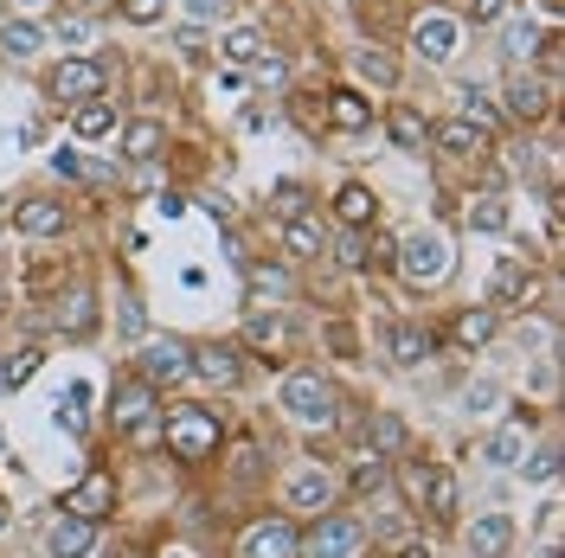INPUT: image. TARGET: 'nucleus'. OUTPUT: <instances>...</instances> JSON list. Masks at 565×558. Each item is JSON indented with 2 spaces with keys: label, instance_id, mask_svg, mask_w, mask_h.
<instances>
[{
  "label": "nucleus",
  "instance_id": "f257e3e1",
  "mask_svg": "<svg viewBox=\"0 0 565 558\" xmlns=\"http://www.w3.org/2000/svg\"><path fill=\"white\" fill-rule=\"evenodd\" d=\"M161 443H168V455L174 462H212L218 455V443H225V418L212 411V405H168L161 411Z\"/></svg>",
  "mask_w": 565,
  "mask_h": 558
},
{
  "label": "nucleus",
  "instance_id": "f03ea898",
  "mask_svg": "<svg viewBox=\"0 0 565 558\" xmlns=\"http://www.w3.org/2000/svg\"><path fill=\"white\" fill-rule=\"evenodd\" d=\"M366 546V526L353 514H316L309 533H296V558H360Z\"/></svg>",
  "mask_w": 565,
  "mask_h": 558
},
{
  "label": "nucleus",
  "instance_id": "7ed1b4c3",
  "mask_svg": "<svg viewBox=\"0 0 565 558\" xmlns=\"http://www.w3.org/2000/svg\"><path fill=\"white\" fill-rule=\"evenodd\" d=\"M282 411L296 423H334V385L321 366H296L289 379H282Z\"/></svg>",
  "mask_w": 565,
  "mask_h": 558
},
{
  "label": "nucleus",
  "instance_id": "20e7f679",
  "mask_svg": "<svg viewBox=\"0 0 565 558\" xmlns=\"http://www.w3.org/2000/svg\"><path fill=\"white\" fill-rule=\"evenodd\" d=\"M392 270H405L412 289H437V282L450 277V245H444L437 232H418V238H405V245H398Z\"/></svg>",
  "mask_w": 565,
  "mask_h": 558
},
{
  "label": "nucleus",
  "instance_id": "39448f33",
  "mask_svg": "<svg viewBox=\"0 0 565 558\" xmlns=\"http://www.w3.org/2000/svg\"><path fill=\"white\" fill-rule=\"evenodd\" d=\"M45 90H52L58 104H71V109L97 104V97L109 90V65H104V58H65V65L45 77Z\"/></svg>",
  "mask_w": 565,
  "mask_h": 558
},
{
  "label": "nucleus",
  "instance_id": "423d86ee",
  "mask_svg": "<svg viewBox=\"0 0 565 558\" xmlns=\"http://www.w3.org/2000/svg\"><path fill=\"white\" fill-rule=\"evenodd\" d=\"M186 379H206L218 391H232V385L245 379V347L238 341H200V347H186Z\"/></svg>",
  "mask_w": 565,
  "mask_h": 558
},
{
  "label": "nucleus",
  "instance_id": "0eeeda50",
  "mask_svg": "<svg viewBox=\"0 0 565 558\" xmlns=\"http://www.w3.org/2000/svg\"><path fill=\"white\" fill-rule=\"evenodd\" d=\"M186 347L193 341H180V334H154V341H141V353H136V379L141 385H180L186 379Z\"/></svg>",
  "mask_w": 565,
  "mask_h": 558
},
{
  "label": "nucleus",
  "instance_id": "6e6552de",
  "mask_svg": "<svg viewBox=\"0 0 565 558\" xmlns=\"http://www.w3.org/2000/svg\"><path fill=\"white\" fill-rule=\"evenodd\" d=\"M238 558H296V526L282 514H264L238 533Z\"/></svg>",
  "mask_w": 565,
  "mask_h": 558
},
{
  "label": "nucleus",
  "instance_id": "1a4fd4ad",
  "mask_svg": "<svg viewBox=\"0 0 565 558\" xmlns=\"http://www.w3.org/2000/svg\"><path fill=\"white\" fill-rule=\"evenodd\" d=\"M501 104H508V122H546L553 116V84L546 77H508V90H501Z\"/></svg>",
  "mask_w": 565,
  "mask_h": 558
},
{
  "label": "nucleus",
  "instance_id": "9d476101",
  "mask_svg": "<svg viewBox=\"0 0 565 558\" xmlns=\"http://www.w3.org/2000/svg\"><path fill=\"white\" fill-rule=\"evenodd\" d=\"M65 514L109 521V514H116V475H109V469H84V482L65 494Z\"/></svg>",
  "mask_w": 565,
  "mask_h": 558
},
{
  "label": "nucleus",
  "instance_id": "9b49d317",
  "mask_svg": "<svg viewBox=\"0 0 565 558\" xmlns=\"http://www.w3.org/2000/svg\"><path fill=\"white\" fill-rule=\"evenodd\" d=\"M430 141H437L450 161H476V168H482V161L494 154V141L482 136V129H469L462 116H450V122H430Z\"/></svg>",
  "mask_w": 565,
  "mask_h": 558
},
{
  "label": "nucleus",
  "instance_id": "f8f14e48",
  "mask_svg": "<svg viewBox=\"0 0 565 558\" xmlns=\"http://www.w3.org/2000/svg\"><path fill=\"white\" fill-rule=\"evenodd\" d=\"M13 225H20L26 238H58V232L71 225V206L65 200H52V193H33V200L13 206Z\"/></svg>",
  "mask_w": 565,
  "mask_h": 558
},
{
  "label": "nucleus",
  "instance_id": "ddd939ff",
  "mask_svg": "<svg viewBox=\"0 0 565 558\" xmlns=\"http://www.w3.org/2000/svg\"><path fill=\"white\" fill-rule=\"evenodd\" d=\"M154 411H161V398H154V385H141L136 373H129L122 385H109V423H116V430L154 418Z\"/></svg>",
  "mask_w": 565,
  "mask_h": 558
},
{
  "label": "nucleus",
  "instance_id": "4468645a",
  "mask_svg": "<svg viewBox=\"0 0 565 558\" xmlns=\"http://www.w3.org/2000/svg\"><path fill=\"white\" fill-rule=\"evenodd\" d=\"M527 296H533V264L527 257H501L489 282V309H527Z\"/></svg>",
  "mask_w": 565,
  "mask_h": 558
},
{
  "label": "nucleus",
  "instance_id": "2eb2a0df",
  "mask_svg": "<svg viewBox=\"0 0 565 558\" xmlns=\"http://www.w3.org/2000/svg\"><path fill=\"white\" fill-rule=\"evenodd\" d=\"M289 507H296V514H328V507H334V475H328V469H321V462H309V469H296V475H289Z\"/></svg>",
  "mask_w": 565,
  "mask_h": 558
},
{
  "label": "nucleus",
  "instance_id": "dca6fc26",
  "mask_svg": "<svg viewBox=\"0 0 565 558\" xmlns=\"http://www.w3.org/2000/svg\"><path fill=\"white\" fill-rule=\"evenodd\" d=\"M462 546L476 558H508V546H514V521L508 514H476V521L462 526Z\"/></svg>",
  "mask_w": 565,
  "mask_h": 558
},
{
  "label": "nucleus",
  "instance_id": "f3484780",
  "mask_svg": "<svg viewBox=\"0 0 565 558\" xmlns=\"http://www.w3.org/2000/svg\"><path fill=\"white\" fill-rule=\"evenodd\" d=\"M52 328H58V334H71V341H84V334L97 328V296H90L84 282H71V296H58V302H52Z\"/></svg>",
  "mask_w": 565,
  "mask_h": 558
},
{
  "label": "nucleus",
  "instance_id": "a211bd4d",
  "mask_svg": "<svg viewBox=\"0 0 565 558\" xmlns=\"http://www.w3.org/2000/svg\"><path fill=\"white\" fill-rule=\"evenodd\" d=\"M334 218H341L348 232H366V225H380V193H373L366 180H348V186L334 193Z\"/></svg>",
  "mask_w": 565,
  "mask_h": 558
},
{
  "label": "nucleus",
  "instance_id": "6ab92c4d",
  "mask_svg": "<svg viewBox=\"0 0 565 558\" xmlns=\"http://www.w3.org/2000/svg\"><path fill=\"white\" fill-rule=\"evenodd\" d=\"M373 116H380V109L366 104L360 90H334V97H328V109H321V122H328V129H341V136H360V129H373Z\"/></svg>",
  "mask_w": 565,
  "mask_h": 558
},
{
  "label": "nucleus",
  "instance_id": "aec40b11",
  "mask_svg": "<svg viewBox=\"0 0 565 558\" xmlns=\"http://www.w3.org/2000/svg\"><path fill=\"white\" fill-rule=\"evenodd\" d=\"M90 546H97V521H84V514H65V521L45 533V552L52 558H84Z\"/></svg>",
  "mask_w": 565,
  "mask_h": 558
},
{
  "label": "nucleus",
  "instance_id": "412c9836",
  "mask_svg": "<svg viewBox=\"0 0 565 558\" xmlns=\"http://www.w3.org/2000/svg\"><path fill=\"white\" fill-rule=\"evenodd\" d=\"M282 250H289L296 264H316L321 250H328V232H321V218H309V212L282 218Z\"/></svg>",
  "mask_w": 565,
  "mask_h": 558
},
{
  "label": "nucleus",
  "instance_id": "4be33fe9",
  "mask_svg": "<svg viewBox=\"0 0 565 558\" xmlns=\"http://www.w3.org/2000/svg\"><path fill=\"white\" fill-rule=\"evenodd\" d=\"M457 39H462V26L457 20H444V13H424L418 26H412V45H418L424 58H437V65L457 52Z\"/></svg>",
  "mask_w": 565,
  "mask_h": 558
},
{
  "label": "nucleus",
  "instance_id": "5701e85b",
  "mask_svg": "<svg viewBox=\"0 0 565 558\" xmlns=\"http://www.w3.org/2000/svg\"><path fill=\"white\" fill-rule=\"evenodd\" d=\"M386 347H392V360H398V366H424V360H430V347H437V334H430L424 321H392Z\"/></svg>",
  "mask_w": 565,
  "mask_h": 558
},
{
  "label": "nucleus",
  "instance_id": "b1692460",
  "mask_svg": "<svg viewBox=\"0 0 565 558\" xmlns=\"http://www.w3.org/2000/svg\"><path fill=\"white\" fill-rule=\"evenodd\" d=\"M527 430H533V411H514L508 430H494L489 437V462L494 469H521V455H527Z\"/></svg>",
  "mask_w": 565,
  "mask_h": 558
},
{
  "label": "nucleus",
  "instance_id": "393cba45",
  "mask_svg": "<svg viewBox=\"0 0 565 558\" xmlns=\"http://www.w3.org/2000/svg\"><path fill=\"white\" fill-rule=\"evenodd\" d=\"M457 116H462V122H469V129H482V136H489L494 141V129H501V109H494V97H489V90H482V84H462V90H457Z\"/></svg>",
  "mask_w": 565,
  "mask_h": 558
},
{
  "label": "nucleus",
  "instance_id": "a878e982",
  "mask_svg": "<svg viewBox=\"0 0 565 558\" xmlns=\"http://www.w3.org/2000/svg\"><path fill=\"white\" fill-rule=\"evenodd\" d=\"M386 136L405 148V154H418L424 141H430V122H424V109H412V104H392V116H386Z\"/></svg>",
  "mask_w": 565,
  "mask_h": 558
},
{
  "label": "nucleus",
  "instance_id": "bb28decb",
  "mask_svg": "<svg viewBox=\"0 0 565 558\" xmlns=\"http://www.w3.org/2000/svg\"><path fill=\"white\" fill-rule=\"evenodd\" d=\"M494 328H501V309H462L450 321V334H457V347H489Z\"/></svg>",
  "mask_w": 565,
  "mask_h": 558
},
{
  "label": "nucleus",
  "instance_id": "cd10ccee",
  "mask_svg": "<svg viewBox=\"0 0 565 558\" xmlns=\"http://www.w3.org/2000/svg\"><path fill=\"white\" fill-rule=\"evenodd\" d=\"M353 71H360L366 84H380V90L398 84V58H392L386 45H360V52H353Z\"/></svg>",
  "mask_w": 565,
  "mask_h": 558
},
{
  "label": "nucleus",
  "instance_id": "c85d7f7f",
  "mask_svg": "<svg viewBox=\"0 0 565 558\" xmlns=\"http://www.w3.org/2000/svg\"><path fill=\"white\" fill-rule=\"evenodd\" d=\"M161 148H168V129L161 122H129L122 129V154L129 161H161Z\"/></svg>",
  "mask_w": 565,
  "mask_h": 558
},
{
  "label": "nucleus",
  "instance_id": "c756f323",
  "mask_svg": "<svg viewBox=\"0 0 565 558\" xmlns=\"http://www.w3.org/2000/svg\"><path fill=\"white\" fill-rule=\"evenodd\" d=\"M116 129V104L109 97H97V104H77L71 109V136H84V141H97Z\"/></svg>",
  "mask_w": 565,
  "mask_h": 558
},
{
  "label": "nucleus",
  "instance_id": "7c9ffc66",
  "mask_svg": "<svg viewBox=\"0 0 565 558\" xmlns=\"http://www.w3.org/2000/svg\"><path fill=\"white\" fill-rule=\"evenodd\" d=\"M348 489H353V494H380V489H392V462L366 450V455H360V462L348 469Z\"/></svg>",
  "mask_w": 565,
  "mask_h": 558
},
{
  "label": "nucleus",
  "instance_id": "2f4dec72",
  "mask_svg": "<svg viewBox=\"0 0 565 558\" xmlns=\"http://www.w3.org/2000/svg\"><path fill=\"white\" fill-rule=\"evenodd\" d=\"M457 475H450V469H430V489H424V501L418 507H430V514H437V521H457Z\"/></svg>",
  "mask_w": 565,
  "mask_h": 558
},
{
  "label": "nucleus",
  "instance_id": "473e14b6",
  "mask_svg": "<svg viewBox=\"0 0 565 558\" xmlns=\"http://www.w3.org/2000/svg\"><path fill=\"white\" fill-rule=\"evenodd\" d=\"M282 341H289V321H282L277 309H270V314H250V321H245V347L264 353V347H282Z\"/></svg>",
  "mask_w": 565,
  "mask_h": 558
},
{
  "label": "nucleus",
  "instance_id": "72a5a7b5",
  "mask_svg": "<svg viewBox=\"0 0 565 558\" xmlns=\"http://www.w3.org/2000/svg\"><path fill=\"white\" fill-rule=\"evenodd\" d=\"M469 232H508V200L501 193H476L469 200Z\"/></svg>",
  "mask_w": 565,
  "mask_h": 558
},
{
  "label": "nucleus",
  "instance_id": "f704fd0d",
  "mask_svg": "<svg viewBox=\"0 0 565 558\" xmlns=\"http://www.w3.org/2000/svg\"><path fill=\"white\" fill-rule=\"evenodd\" d=\"M0 45H7L13 58H33L39 45H45V33H39L33 20H0Z\"/></svg>",
  "mask_w": 565,
  "mask_h": 558
},
{
  "label": "nucleus",
  "instance_id": "c9c22d12",
  "mask_svg": "<svg viewBox=\"0 0 565 558\" xmlns=\"http://www.w3.org/2000/svg\"><path fill=\"white\" fill-rule=\"evenodd\" d=\"M366 443H373V455H386L392 462V450H405V423L392 418V411H380V418L366 423Z\"/></svg>",
  "mask_w": 565,
  "mask_h": 558
},
{
  "label": "nucleus",
  "instance_id": "e433bc0d",
  "mask_svg": "<svg viewBox=\"0 0 565 558\" xmlns=\"http://www.w3.org/2000/svg\"><path fill=\"white\" fill-rule=\"evenodd\" d=\"M218 52H225L232 65H250V58H264V33H257V26H232Z\"/></svg>",
  "mask_w": 565,
  "mask_h": 558
},
{
  "label": "nucleus",
  "instance_id": "4c0bfd02",
  "mask_svg": "<svg viewBox=\"0 0 565 558\" xmlns=\"http://www.w3.org/2000/svg\"><path fill=\"white\" fill-rule=\"evenodd\" d=\"M0 373H7V391H13V385H26L39 373V347H20V353H7V360H0Z\"/></svg>",
  "mask_w": 565,
  "mask_h": 558
},
{
  "label": "nucleus",
  "instance_id": "58836bf2",
  "mask_svg": "<svg viewBox=\"0 0 565 558\" xmlns=\"http://www.w3.org/2000/svg\"><path fill=\"white\" fill-rule=\"evenodd\" d=\"M116 13H122L129 26H154V20L168 13V0H116Z\"/></svg>",
  "mask_w": 565,
  "mask_h": 558
},
{
  "label": "nucleus",
  "instance_id": "ea45409f",
  "mask_svg": "<svg viewBox=\"0 0 565 558\" xmlns=\"http://www.w3.org/2000/svg\"><path fill=\"white\" fill-rule=\"evenodd\" d=\"M392 257H398V238L373 232V238H366V270H392Z\"/></svg>",
  "mask_w": 565,
  "mask_h": 558
},
{
  "label": "nucleus",
  "instance_id": "a19ab883",
  "mask_svg": "<svg viewBox=\"0 0 565 558\" xmlns=\"http://www.w3.org/2000/svg\"><path fill=\"white\" fill-rule=\"evenodd\" d=\"M334 250H341L334 264H348V270H366V238H360V232H341V238H334Z\"/></svg>",
  "mask_w": 565,
  "mask_h": 558
},
{
  "label": "nucleus",
  "instance_id": "79ce46f5",
  "mask_svg": "<svg viewBox=\"0 0 565 558\" xmlns=\"http://www.w3.org/2000/svg\"><path fill=\"white\" fill-rule=\"evenodd\" d=\"M122 437H129L136 450H161V411H154V418H141V423H129Z\"/></svg>",
  "mask_w": 565,
  "mask_h": 558
},
{
  "label": "nucleus",
  "instance_id": "37998d69",
  "mask_svg": "<svg viewBox=\"0 0 565 558\" xmlns=\"http://www.w3.org/2000/svg\"><path fill=\"white\" fill-rule=\"evenodd\" d=\"M533 45L546 52V39L533 33V26H514V33H508V58H533Z\"/></svg>",
  "mask_w": 565,
  "mask_h": 558
},
{
  "label": "nucleus",
  "instance_id": "c03bdc74",
  "mask_svg": "<svg viewBox=\"0 0 565 558\" xmlns=\"http://www.w3.org/2000/svg\"><path fill=\"white\" fill-rule=\"evenodd\" d=\"M430 469H437V462H405V494H412V501H424V489H430Z\"/></svg>",
  "mask_w": 565,
  "mask_h": 558
},
{
  "label": "nucleus",
  "instance_id": "a18cd8bd",
  "mask_svg": "<svg viewBox=\"0 0 565 558\" xmlns=\"http://www.w3.org/2000/svg\"><path fill=\"white\" fill-rule=\"evenodd\" d=\"M250 65H257V84H282V77H289V65H282L277 52H264V58H250Z\"/></svg>",
  "mask_w": 565,
  "mask_h": 558
},
{
  "label": "nucleus",
  "instance_id": "49530a36",
  "mask_svg": "<svg viewBox=\"0 0 565 558\" xmlns=\"http://www.w3.org/2000/svg\"><path fill=\"white\" fill-rule=\"evenodd\" d=\"M302 200H309L302 186H277V218H296V212H309Z\"/></svg>",
  "mask_w": 565,
  "mask_h": 558
},
{
  "label": "nucleus",
  "instance_id": "de8ad7c7",
  "mask_svg": "<svg viewBox=\"0 0 565 558\" xmlns=\"http://www.w3.org/2000/svg\"><path fill=\"white\" fill-rule=\"evenodd\" d=\"M501 13H508V0H469V20H476V26H494Z\"/></svg>",
  "mask_w": 565,
  "mask_h": 558
},
{
  "label": "nucleus",
  "instance_id": "09e8293b",
  "mask_svg": "<svg viewBox=\"0 0 565 558\" xmlns=\"http://www.w3.org/2000/svg\"><path fill=\"white\" fill-rule=\"evenodd\" d=\"M174 45L186 52V58H200V52H206V33H200V26H180V33H174Z\"/></svg>",
  "mask_w": 565,
  "mask_h": 558
},
{
  "label": "nucleus",
  "instance_id": "8fccbe9b",
  "mask_svg": "<svg viewBox=\"0 0 565 558\" xmlns=\"http://www.w3.org/2000/svg\"><path fill=\"white\" fill-rule=\"evenodd\" d=\"M193 13H200V20H225V13H232V0H193Z\"/></svg>",
  "mask_w": 565,
  "mask_h": 558
},
{
  "label": "nucleus",
  "instance_id": "3c124183",
  "mask_svg": "<svg viewBox=\"0 0 565 558\" xmlns=\"http://www.w3.org/2000/svg\"><path fill=\"white\" fill-rule=\"evenodd\" d=\"M52 168H58V174H65V180H77V174H84V161H77V154H65V148L52 154Z\"/></svg>",
  "mask_w": 565,
  "mask_h": 558
},
{
  "label": "nucleus",
  "instance_id": "603ef678",
  "mask_svg": "<svg viewBox=\"0 0 565 558\" xmlns=\"http://www.w3.org/2000/svg\"><path fill=\"white\" fill-rule=\"evenodd\" d=\"M58 33H65L71 45H84V39H90V20H58Z\"/></svg>",
  "mask_w": 565,
  "mask_h": 558
},
{
  "label": "nucleus",
  "instance_id": "864d4df0",
  "mask_svg": "<svg viewBox=\"0 0 565 558\" xmlns=\"http://www.w3.org/2000/svg\"><path fill=\"white\" fill-rule=\"evenodd\" d=\"M553 469H559V455H553V450H546V455H533V462H527V475H540V482H546Z\"/></svg>",
  "mask_w": 565,
  "mask_h": 558
},
{
  "label": "nucleus",
  "instance_id": "5fc2aeb1",
  "mask_svg": "<svg viewBox=\"0 0 565 558\" xmlns=\"http://www.w3.org/2000/svg\"><path fill=\"white\" fill-rule=\"evenodd\" d=\"M398 558H430V546H398Z\"/></svg>",
  "mask_w": 565,
  "mask_h": 558
},
{
  "label": "nucleus",
  "instance_id": "6e6d98bb",
  "mask_svg": "<svg viewBox=\"0 0 565 558\" xmlns=\"http://www.w3.org/2000/svg\"><path fill=\"white\" fill-rule=\"evenodd\" d=\"M540 558H559V546H546V552H540Z\"/></svg>",
  "mask_w": 565,
  "mask_h": 558
},
{
  "label": "nucleus",
  "instance_id": "4d7b16f0",
  "mask_svg": "<svg viewBox=\"0 0 565 558\" xmlns=\"http://www.w3.org/2000/svg\"><path fill=\"white\" fill-rule=\"evenodd\" d=\"M20 7H45V0H20Z\"/></svg>",
  "mask_w": 565,
  "mask_h": 558
},
{
  "label": "nucleus",
  "instance_id": "13d9d810",
  "mask_svg": "<svg viewBox=\"0 0 565 558\" xmlns=\"http://www.w3.org/2000/svg\"><path fill=\"white\" fill-rule=\"evenodd\" d=\"M0 309H7V289H0Z\"/></svg>",
  "mask_w": 565,
  "mask_h": 558
},
{
  "label": "nucleus",
  "instance_id": "bf43d9fd",
  "mask_svg": "<svg viewBox=\"0 0 565 558\" xmlns=\"http://www.w3.org/2000/svg\"><path fill=\"white\" fill-rule=\"evenodd\" d=\"M0 391H7V373H0Z\"/></svg>",
  "mask_w": 565,
  "mask_h": 558
},
{
  "label": "nucleus",
  "instance_id": "052dcab7",
  "mask_svg": "<svg viewBox=\"0 0 565 558\" xmlns=\"http://www.w3.org/2000/svg\"><path fill=\"white\" fill-rule=\"evenodd\" d=\"M0 225H7V206H0Z\"/></svg>",
  "mask_w": 565,
  "mask_h": 558
}]
</instances>
